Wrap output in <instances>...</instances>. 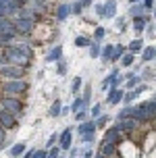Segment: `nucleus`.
I'll return each instance as SVG.
<instances>
[{"label":"nucleus","mask_w":156,"mask_h":158,"mask_svg":"<svg viewBox=\"0 0 156 158\" xmlns=\"http://www.w3.org/2000/svg\"><path fill=\"white\" fill-rule=\"evenodd\" d=\"M131 118L135 123H140V125H152L156 118V100L154 96L150 98V100H144V102L135 104L133 106V112H131Z\"/></svg>","instance_id":"f257e3e1"},{"label":"nucleus","mask_w":156,"mask_h":158,"mask_svg":"<svg viewBox=\"0 0 156 158\" xmlns=\"http://www.w3.org/2000/svg\"><path fill=\"white\" fill-rule=\"evenodd\" d=\"M29 89V83L25 79H0V94L23 98Z\"/></svg>","instance_id":"f03ea898"},{"label":"nucleus","mask_w":156,"mask_h":158,"mask_svg":"<svg viewBox=\"0 0 156 158\" xmlns=\"http://www.w3.org/2000/svg\"><path fill=\"white\" fill-rule=\"evenodd\" d=\"M141 146L137 142H133L131 137H123L117 143V156L119 158H140Z\"/></svg>","instance_id":"7ed1b4c3"},{"label":"nucleus","mask_w":156,"mask_h":158,"mask_svg":"<svg viewBox=\"0 0 156 158\" xmlns=\"http://www.w3.org/2000/svg\"><path fill=\"white\" fill-rule=\"evenodd\" d=\"M4 56H6L8 64H17V67H21V69H29L31 67V58L25 56L15 44H11V46L4 48Z\"/></svg>","instance_id":"20e7f679"},{"label":"nucleus","mask_w":156,"mask_h":158,"mask_svg":"<svg viewBox=\"0 0 156 158\" xmlns=\"http://www.w3.org/2000/svg\"><path fill=\"white\" fill-rule=\"evenodd\" d=\"M0 108L13 112L17 118H21V117H23V110H25V102H23V98H15V96L0 94Z\"/></svg>","instance_id":"39448f33"},{"label":"nucleus","mask_w":156,"mask_h":158,"mask_svg":"<svg viewBox=\"0 0 156 158\" xmlns=\"http://www.w3.org/2000/svg\"><path fill=\"white\" fill-rule=\"evenodd\" d=\"M13 27L19 35H31L36 29V21L31 17H15L13 19Z\"/></svg>","instance_id":"423d86ee"},{"label":"nucleus","mask_w":156,"mask_h":158,"mask_svg":"<svg viewBox=\"0 0 156 158\" xmlns=\"http://www.w3.org/2000/svg\"><path fill=\"white\" fill-rule=\"evenodd\" d=\"M27 69H21L17 64H2L0 67V79H25Z\"/></svg>","instance_id":"0eeeda50"},{"label":"nucleus","mask_w":156,"mask_h":158,"mask_svg":"<svg viewBox=\"0 0 156 158\" xmlns=\"http://www.w3.org/2000/svg\"><path fill=\"white\" fill-rule=\"evenodd\" d=\"M0 127H2L4 131H15L17 127H19V118H17L13 112L0 108Z\"/></svg>","instance_id":"6e6552de"},{"label":"nucleus","mask_w":156,"mask_h":158,"mask_svg":"<svg viewBox=\"0 0 156 158\" xmlns=\"http://www.w3.org/2000/svg\"><path fill=\"white\" fill-rule=\"evenodd\" d=\"M56 143H58V148H61L62 152H67L73 146V129L71 127H65L61 133H58V139H56Z\"/></svg>","instance_id":"1a4fd4ad"},{"label":"nucleus","mask_w":156,"mask_h":158,"mask_svg":"<svg viewBox=\"0 0 156 158\" xmlns=\"http://www.w3.org/2000/svg\"><path fill=\"white\" fill-rule=\"evenodd\" d=\"M115 125H117V129H119V131H121L123 135H133L135 131H137L140 123H135V121L129 117V118H123V121H117Z\"/></svg>","instance_id":"9d476101"},{"label":"nucleus","mask_w":156,"mask_h":158,"mask_svg":"<svg viewBox=\"0 0 156 158\" xmlns=\"http://www.w3.org/2000/svg\"><path fill=\"white\" fill-rule=\"evenodd\" d=\"M123 94H125V89L123 87H108L106 89V104H121L123 102Z\"/></svg>","instance_id":"9b49d317"},{"label":"nucleus","mask_w":156,"mask_h":158,"mask_svg":"<svg viewBox=\"0 0 156 158\" xmlns=\"http://www.w3.org/2000/svg\"><path fill=\"white\" fill-rule=\"evenodd\" d=\"M123 137H125V135L117 129V125H110V127H106V133H104V137H102V142H112V143H119L121 139H123Z\"/></svg>","instance_id":"f8f14e48"},{"label":"nucleus","mask_w":156,"mask_h":158,"mask_svg":"<svg viewBox=\"0 0 156 158\" xmlns=\"http://www.w3.org/2000/svg\"><path fill=\"white\" fill-rule=\"evenodd\" d=\"M98 152H100L104 158H115V156H117V143H112V142H100Z\"/></svg>","instance_id":"ddd939ff"},{"label":"nucleus","mask_w":156,"mask_h":158,"mask_svg":"<svg viewBox=\"0 0 156 158\" xmlns=\"http://www.w3.org/2000/svg\"><path fill=\"white\" fill-rule=\"evenodd\" d=\"M140 54H141V63L144 64H148V63H152L154 60V56H156V48H154V44H144V48L140 50Z\"/></svg>","instance_id":"4468645a"},{"label":"nucleus","mask_w":156,"mask_h":158,"mask_svg":"<svg viewBox=\"0 0 156 158\" xmlns=\"http://www.w3.org/2000/svg\"><path fill=\"white\" fill-rule=\"evenodd\" d=\"M62 52H65V50H62L61 44L52 46V48L46 52V63H56V60H61V58H62Z\"/></svg>","instance_id":"2eb2a0df"},{"label":"nucleus","mask_w":156,"mask_h":158,"mask_svg":"<svg viewBox=\"0 0 156 158\" xmlns=\"http://www.w3.org/2000/svg\"><path fill=\"white\" fill-rule=\"evenodd\" d=\"M94 131H98V129H96V125H94L92 118H86V121L77 123V133H79V135H83V133H94Z\"/></svg>","instance_id":"dca6fc26"},{"label":"nucleus","mask_w":156,"mask_h":158,"mask_svg":"<svg viewBox=\"0 0 156 158\" xmlns=\"http://www.w3.org/2000/svg\"><path fill=\"white\" fill-rule=\"evenodd\" d=\"M115 13H117V2L115 0H108L106 4H102V19H115Z\"/></svg>","instance_id":"f3484780"},{"label":"nucleus","mask_w":156,"mask_h":158,"mask_svg":"<svg viewBox=\"0 0 156 158\" xmlns=\"http://www.w3.org/2000/svg\"><path fill=\"white\" fill-rule=\"evenodd\" d=\"M152 21V17H148V15H141V17H133V29L137 33H141L144 29H146V25Z\"/></svg>","instance_id":"a211bd4d"},{"label":"nucleus","mask_w":156,"mask_h":158,"mask_svg":"<svg viewBox=\"0 0 156 158\" xmlns=\"http://www.w3.org/2000/svg\"><path fill=\"white\" fill-rule=\"evenodd\" d=\"M25 148H27V146H25L23 142H17V143H13V146L8 148V156H11V158H19V156H21V154L25 152Z\"/></svg>","instance_id":"6ab92c4d"},{"label":"nucleus","mask_w":156,"mask_h":158,"mask_svg":"<svg viewBox=\"0 0 156 158\" xmlns=\"http://www.w3.org/2000/svg\"><path fill=\"white\" fill-rule=\"evenodd\" d=\"M144 48V40L141 38H135L127 44V52H133V54H140V50Z\"/></svg>","instance_id":"aec40b11"},{"label":"nucleus","mask_w":156,"mask_h":158,"mask_svg":"<svg viewBox=\"0 0 156 158\" xmlns=\"http://www.w3.org/2000/svg\"><path fill=\"white\" fill-rule=\"evenodd\" d=\"M69 15H71V6L69 4H58V8H56V21L61 23V21H65Z\"/></svg>","instance_id":"412c9836"},{"label":"nucleus","mask_w":156,"mask_h":158,"mask_svg":"<svg viewBox=\"0 0 156 158\" xmlns=\"http://www.w3.org/2000/svg\"><path fill=\"white\" fill-rule=\"evenodd\" d=\"M141 73H137L140 75V79L144 81V83H148V81H154V67H144V69H140Z\"/></svg>","instance_id":"4be33fe9"},{"label":"nucleus","mask_w":156,"mask_h":158,"mask_svg":"<svg viewBox=\"0 0 156 158\" xmlns=\"http://www.w3.org/2000/svg\"><path fill=\"white\" fill-rule=\"evenodd\" d=\"M119 73H121V69H112L108 77H104V79H102V83H100V89H102V92H106V89H108V85L112 83V81H115V77H117Z\"/></svg>","instance_id":"5701e85b"},{"label":"nucleus","mask_w":156,"mask_h":158,"mask_svg":"<svg viewBox=\"0 0 156 158\" xmlns=\"http://www.w3.org/2000/svg\"><path fill=\"white\" fill-rule=\"evenodd\" d=\"M94 125H96V129H104V127H108V121H110V114H98L96 118H92Z\"/></svg>","instance_id":"b1692460"},{"label":"nucleus","mask_w":156,"mask_h":158,"mask_svg":"<svg viewBox=\"0 0 156 158\" xmlns=\"http://www.w3.org/2000/svg\"><path fill=\"white\" fill-rule=\"evenodd\" d=\"M119 63H121V67H123V69H129V67L135 63V54H133V52H125V54L119 58Z\"/></svg>","instance_id":"393cba45"},{"label":"nucleus","mask_w":156,"mask_h":158,"mask_svg":"<svg viewBox=\"0 0 156 158\" xmlns=\"http://www.w3.org/2000/svg\"><path fill=\"white\" fill-rule=\"evenodd\" d=\"M125 52H127V46L125 44H112V63H117Z\"/></svg>","instance_id":"a878e982"},{"label":"nucleus","mask_w":156,"mask_h":158,"mask_svg":"<svg viewBox=\"0 0 156 158\" xmlns=\"http://www.w3.org/2000/svg\"><path fill=\"white\" fill-rule=\"evenodd\" d=\"M61 108H62V102L61 100H54V102L50 104V108H48V117H52V118L61 117Z\"/></svg>","instance_id":"bb28decb"},{"label":"nucleus","mask_w":156,"mask_h":158,"mask_svg":"<svg viewBox=\"0 0 156 158\" xmlns=\"http://www.w3.org/2000/svg\"><path fill=\"white\" fill-rule=\"evenodd\" d=\"M129 15L131 17H141V15H148V10L141 6V4H135V2H133V4H129Z\"/></svg>","instance_id":"cd10ccee"},{"label":"nucleus","mask_w":156,"mask_h":158,"mask_svg":"<svg viewBox=\"0 0 156 158\" xmlns=\"http://www.w3.org/2000/svg\"><path fill=\"white\" fill-rule=\"evenodd\" d=\"M81 108H90V106L83 102V98H81V96H77V98H75V102L69 106V110L71 112H77V110H81Z\"/></svg>","instance_id":"c85d7f7f"},{"label":"nucleus","mask_w":156,"mask_h":158,"mask_svg":"<svg viewBox=\"0 0 156 158\" xmlns=\"http://www.w3.org/2000/svg\"><path fill=\"white\" fill-rule=\"evenodd\" d=\"M131 112H133V106H131V104H127V106H123V108H121V110L117 112V121L129 118V117H131Z\"/></svg>","instance_id":"c756f323"},{"label":"nucleus","mask_w":156,"mask_h":158,"mask_svg":"<svg viewBox=\"0 0 156 158\" xmlns=\"http://www.w3.org/2000/svg\"><path fill=\"white\" fill-rule=\"evenodd\" d=\"M87 48H90V58H100V50H102L100 42H92Z\"/></svg>","instance_id":"7c9ffc66"},{"label":"nucleus","mask_w":156,"mask_h":158,"mask_svg":"<svg viewBox=\"0 0 156 158\" xmlns=\"http://www.w3.org/2000/svg\"><path fill=\"white\" fill-rule=\"evenodd\" d=\"M92 44V38H87V35H77L75 38V46L77 48H87Z\"/></svg>","instance_id":"2f4dec72"},{"label":"nucleus","mask_w":156,"mask_h":158,"mask_svg":"<svg viewBox=\"0 0 156 158\" xmlns=\"http://www.w3.org/2000/svg\"><path fill=\"white\" fill-rule=\"evenodd\" d=\"M81 137V143L83 146H94L96 143V131L94 133H83V135H79Z\"/></svg>","instance_id":"473e14b6"},{"label":"nucleus","mask_w":156,"mask_h":158,"mask_svg":"<svg viewBox=\"0 0 156 158\" xmlns=\"http://www.w3.org/2000/svg\"><path fill=\"white\" fill-rule=\"evenodd\" d=\"M104 35H106V29H104V27H96L94 33H92V42H102Z\"/></svg>","instance_id":"72a5a7b5"},{"label":"nucleus","mask_w":156,"mask_h":158,"mask_svg":"<svg viewBox=\"0 0 156 158\" xmlns=\"http://www.w3.org/2000/svg\"><path fill=\"white\" fill-rule=\"evenodd\" d=\"M87 114H90V118H96L98 114H102V104L96 102L94 106H90V108H87Z\"/></svg>","instance_id":"f704fd0d"},{"label":"nucleus","mask_w":156,"mask_h":158,"mask_svg":"<svg viewBox=\"0 0 156 158\" xmlns=\"http://www.w3.org/2000/svg\"><path fill=\"white\" fill-rule=\"evenodd\" d=\"M81 85H83V79H81V77H75V79H73V83H71V92H73L75 96H79Z\"/></svg>","instance_id":"c9c22d12"},{"label":"nucleus","mask_w":156,"mask_h":158,"mask_svg":"<svg viewBox=\"0 0 156 158\" xmlns=\"http://www.w3.org/2000/svg\"><path fill=\"white\" fill-rule=\"evenodd\" d=\"M56 73H58L61 77H62V75H67V60H62V58H61V60H56Z\"/></svg>","instance_id":"e433bc0d"},{"label":"nucleus","mask_w":156,"mask_h":158,"mask_svg":"<svg viewBox=\"0 0 156 158\" xmlns=\"http://www.w3.org/2000/svg\"><path fill=\"white\" fill-rule=\"evenodd\" d=\"M86 118H90V114H87V108H81V110L75 112V121H77V123L86 121Z\"/></svg>","instance_id":"4c0bfd02"},{"label":"nucleus","mask_w":156,"mask_h":158,"mask_svg":"<svg viewBox=\"0 0 156 158\" xmlns=\"http://www.w3.org/2000/svg\"><path fill=\"white\" fill-rule=\"evenodd\" d=\"M115 27H117L119 31H123L125 27H127V19H123V17H119V19H115Z\"/></svg>","instance_id":"58836bf2"},{"label":"nucleus","mask_w":156,"mask_h":158,"mask_svg":"<svg viewBox=\"0 0 156 158\" xmlns=\"http://www.w3.org/2000/svg\"><path fill=\"white\" fill-rule=\"evenodd\" d=\"M81 98H83V102H86L87 106H90V102H92V87H86V89H83V96H81Z\"/></svg>","instance_id":"ea45409f"},{"label":"nucleus","mask_w":156,"mask_h":158,"mask_svg":"<svg viewBox=\"0 0 156 158\" xmlns=\"http://www.w3.org/2000/svg\"><path fill=\"white\" fill-rule=\"evenodd\" d=\"M144 31H148V38H150V40H154V33H156V31H154V23L150 21V23L146 25V29H144Z\"/></svg>","instance_id":"a19ab883"},{"label":"nucleus","mask_w":156,"mask_h":158,"mask_svg":"<svg viewBox=\"0 0 156 158\" xmlns=\"http://www.w3.org/2000/svg\"><path fill=\"white\" fill-rule=\"evenodd\" d=\"M56 139H58V133H50V137L46 139V148H50V146H54Z\"/></svg>","instance_id":"79ce46f5"},{"label":"nucleus","mask_w":156,"mask_h":158,"mask_svg":"<svg viewBox=\"0 0 156 158\" xmlns=\"http://www.w3.org/2000/svg\"><path fill=\"white\" fill-rule=\"evenodd\" d=\"M81 10H83V4H81V2H75V4L71 6V13H75V15H81Z\"/></svg>","instance_id":"37998d69"},{"label":"nucleus","mask_w":156,"mask_h":158,"mask_svg":"<svg viewBox=\"0 0 156 158\" xmlns=\"http://www.w3.org/2000/svg\"><path fill=\"white\" fill-rule=\"evenodd\" d=\"M0 148H6V131L0 127Z\"/></svg>","instance_id":"c03bdc74"},{"label":"nucleus","mask_w":156,"mask_h":158,"mask_svg":"<svg viewBox=\"0 0 156 158\" xmlns=\"http://www.w3.org/2000/svg\"><path fill=\"white\" fill-rule=\"evenodd\" d=\"M33 152H36V148H31V150H29V148H25V152L19 158H31V156H33Z\"/></svg>","instance_id":"a18cd8bd"},{"label":"nucleus","mask_w":156,"mask_h":158,"mask_svg":"<svg viewBox=\"0 0 156 158\" xmlns=\"http://www.w3.org/2000/svg\"><path fill=\"white\" fill-rule=\"evenodd\" d=\"M31 158H46V148H44V150H36Z\"/></svg>","instance_id":"49530a36"},{"label":"nucleus","mask_w":156,"mask_h":158,"mask_svg":"<svg viewBox=\"0 0 156 158\" xmlns=\"http://www.w3.org/2000/svg\"><path fill=\"white\" fill-rule=\"evenodd\" d=\"M141 6L146 8V10H152V8H154V0H144V4H141Z\"/></svg>","instance_id":"de8ad7c7"},{"label":"nucleus","mask_w":156,"mask_h":158,"mask_svg":"<svg viewBox=\"0 0 156 158\" xmlns=\"http://www.w3.org/2000/svg\"><path fill=\"white\" fill-rule=\"evenodd\" d=\"M69 106H62V108H61V117H65V114H69Z\"/></svg>","instance_id":"09e8293b"},{"label":"nucleus","mask_w":156,"mask_h":158,"mask_svg":"<svg viewBox=\"0 0 156 158\" xmlns=\"http://www.w3.org/2000/svg\"><path fill=\"white\" fill-rule=\"evenodd\" d=\"M81 4H83V6H90V4H92V0H81Z\"/></svg>","instance_id":"8fccbe9b"},{"label":"nucleus","mask_w":156,"mask_h":158,"mask_svg":"<svg viewBox=\"0 0 156 158\" xmlns=\"http://www.w3.org/2000/svg\"><path fill=\"white\" fill-rule=\"evenodd\" d=\"M94 158H104V156H102L100 152H98V154H94Z\"/></svg>","instance_id":"3c124183"},{"label":"nucleus","mask_w":156,"mask_h":158,"mask_svg":"<svg viewBox=\"0 0 156 158\" xmlns=\"http://www.w3.org/2000/svg\"><path fill=\"white\" fill-rule=\"evenodd\" d=\"M133 2H140V0H131V4H133Z\"/></svg>","instance_id":"603ef678"},{"label":"nucleus","mask_w":156,"mask_h":158,"mask_svg":"<svg viewBox=\"0 0 156 158\" xmlns=\"http://www.w3.org/2000/svg\"><path fill=\"white\" fill-rule=\"evenodd\" d=\"M56 158H65V156H56Z\"/></svg>","instance_id":"864d4df0"},{"label":"nucleus","mask_w":156,"mask_h":158,"mask_svg":"<svg viewBox=\"0 0 156 158\" xmlns=\"http://www.w3.org/2000/svg\"><path fill=\"white\" fill-rule=\"evenodd\" d=\"M77 158H79V156H77Z\"/></svg>","instance_id":"5fc2aeb1"}]
</instances>
